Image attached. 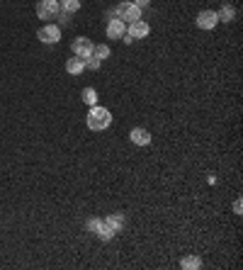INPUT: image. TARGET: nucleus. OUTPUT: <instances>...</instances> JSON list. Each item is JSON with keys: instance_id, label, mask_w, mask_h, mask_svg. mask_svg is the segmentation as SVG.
<instances>
[{"instance_id": "1", "label": "nucleus", "mask_w": 243, "mask_h": 270, "mask_svg": "<svg viewBox=\"0 0 243 270\" xmlns=\"http://www.w3.org/2000/svg\"><path fill=\"white\" fill-rule=\"evenodd\" d=\"M85 124H88V129H93V132H105V129L112 124V112L107 107L93 105L88 117H85Z\"/></svg>"}, {"instance_id": "2", "label": "nucleus", "mask_w": 243, "mask_h": 270, "mask_svg": "<svg viewBox=\"0 0 243 270\" xmlns=\"http://www.w3.org/2000/svg\"><path fill=\"white\" fill-rule=\"evenodd\" d=\"M107 17H117V20H122L124 24H129V22H136V20H141V10L134 5V3H119L117 8L112 12H107Z\"/></svg>"}, {"instance_id": "3", "label": "nucleus", "mask_w": 243, "mask_h": 270, "mask_svg": "<svg viewBox=\"0 0 243 270\" xmlns=\"http://www.w3.org/2000/svg\"><path fill=\"white\" fill-rule=\"evenodd\" d=\"M148 34H151L148 22H144V20H136V22L127 24V32H124V37H122V42H124V44H132L134 39H144V37H148Z\"/></svg>"}, {"instance_id": "4", "label": "nucleus", "mask_w": 243, "mask_h": 270, "mask_svg": "<svg viewBox=\"0 0 243 270\" xmlns=\"http://www.w3.org/2000/svg\"><path fill=\"white\" fill-rule=\"evenodd\" d=\"M34 10H37L39 20H56V15L61 12V8H58V0H39Z\"/></svg>"}, {"instance_id": "5", "label": "nucleus", "mask_w": 243, "mask_h": 270, "mask_svg": "<svg viewBox=\"0 0 243 270\" xmlns=\"http://www.w3.org/2000/svg\"><path fill=\"white\" fill-rule=\"evenodd\" d=\"M37 37H39L42 44H58V42H61V27H58V24H44V27L37 32Z\"/></svg>"}, {"instance_id": "6", "label": "nucleus", "mask_w": 243, "mask_h": 270, "mask_svg": "<svg viewBox=\"0 0 243 270\" xmlns=\"http://www.w3.org/2000/svg\"><path fill=\"white\" fill-rule=\"evenodd\" d=\"M195 24H197L199 29H214L217 24H219V17H217V12L214 10H202L197 12V17H195Z\"/></svg>"}, {"instance_id": "7", "label": "nucleus", "mask_w": 243, "mask_h": 270, "mask_svg": "<svg viewBox=\"0 0 243 270\" xmlns=\"http://www.w3.org/2000/svg\"><path fill=\"white\" fill-rule=\"evenodd\" d=\"M93 42H90L88 37H76V39H73V54H76L78 58H83V61H85V58H90L93 56Z\"/></svg>"}, {"instance_id": "8", "label": "nucleus", "mask_w": 243, "mask_h": 270, "mask_svg": "<svg viewBox=\"0 0 243 270\" xmlns=\"http://www.w3.org/2000/svg\"><path fill=\"white\" fill-rule=\"evenodd\" d=\"M129 139H132V144H136V146H148L151 144V132L144 129V127H134L132 132H129Z\"/></svg>"}, {"instance_id": "9", "label": "nucleus", "mask_w": 243, "mask_h": 270, "mask_svg": "<svg viewBox=\"0 0 243 270\" xmlns=\"http://www.w3.org/2000/svg\"><path fill=\"white\" fill-rule=\"evenodd\" d=\"M124 32H127V24L122 22V20H117V17H112L110 22H107V29H105V34H107L110 39H122Z\"/></svg>"}, {"instance_id": "10", "label": "nucleus", "mask_w": 243, "mask_h": 270, "mask_svg": "<svg viewBox=\"0 0 243 270\" xmlns=\"http://www.w3.org/2000/svg\"><path fill=\"white\" fill-rule=\"evenodd\" d=\"M217 12V17H219V22H233L236 20V10H233V5H229V3H224Z\"/></svg>"}, {"instance_id": "11", "label": "nucleus", "mask_w": 243, "mask_h": 270, "mask_svg": "<svg viewBox=\"0 0 243 270\" xmlns=\"http://www.w3.org/2000/svg\"><path fill=\"white\" fill-rule=\"evenodd\" d=\"M105 224L110 226L112 231H114V234H117V231H122V226L127 224V219H124V214H110V217H105Z\"/></svg>"}, {"instance_id": "12", "label": "nucleus", "mask_w": 243, "mask_h": 270, "mask_svg": "<svg viewBox=\"0 0 243 270\" xmlns=\"http://www.w3.org/2000/svg\"><path fill=\"white\" fill-rule=\"evenodd\" d=\"M66 71L71 73V76H80V73L85 71V61H83V58H78V56L68 58V61H66Z\"/></svg>"}, {"instance_id": "13", "label": "nucleus", "mask_w": 243, "mask_h": 270, "mask_svg": "<svg viewBox=\"0 0 243 270\" xmlns=\"http://www.w3.org/2000/svg\"><path fill=\"white\" fill-rule=\"evenodd\" d=\"M180 268L183 270H197V268H202V258H199V256H185V258L180 260Z\"/></svg>"}, {"instance_id": "14", "label": "nucleus", "mask_w": 243, "mask_h": 270, "mask_svg": "<svg viewBox=\"0 0 243 270\" xmlns=\"http://www.w3.org/2000/svg\"><path fill=\"white\" fill-rule=\"evenodd\" d=\"M95 234H98L100 241H112V238H114V231H112L110 226L105 224V219H100V226L95 229Z\"/></svg>"}, {"instance_id": "15", "label": "nucleus", "mask_w": 243, "mask_h": 270, "mask_svg": "<svg viewBox=\"0 0 243 270\" xmlns=\"http://www.w3.org/2000/svg\"><path fill=\"white\" fill-rule=\"evenodd\" d=\"M58 8L66 15H73V12L80 10V0H58Z\"/></svg>"}, {"instance_id": "16", "label": "nucleus", "mask_w": 243, "mask_h": 270, "mask_svg": "<svg viewBox=\"0 0 243 270\" xmlns=\"http://www.w3.org/2000/svg\"><path fill=\"white\" fill-rule=\"evenodd\" d=\"M80 98H83V102H85L88 107H93V105H98V90H95V88H85L83 93H80Z\"/></svg>"}, {"instance_id": "17", "label": "nucleus", "mask_w": 243, "mask_h": 270, "mask_svg": "<svg viewBox=\"0 0 243 270\" xmlns=\"http://www.w3.org/2000/svg\"><path fill=\"white\" fill-rule=\"evenodd\" d=\"M110 54H112V49H110L107 44H95V46H93V56L100 58V61L110 58Z\"/></svg>"}, {"instance_id": "18", "label": "nucleus", "mask_w": 243, "mask_h": 270, "mask_svg": "<svg viewBox=\"0 0 243 270\" xmlns=\"http://www.w3.org/2000/svg\"><path fill=\"white\" fill-rule=\"evenodd\" d=\"M100 66H102V61H100V58H95V56L85 58V68H90V71H100Z\"/></svg>"}, {"instance_id": "19", "label": "nucleus", "mask_w": 243, "mask_h": 270, "mask_svg": "<svg viewBox=\"0 0 243 270\" xmlns=\"http://www.w3.org/2000/svg\"><path fill=\"white\" fill-rule=\"evenodd\" d=\"M85 226H88V231H93V234H95V229L100 226V219H95V217H93V219H88V224H85Z\"/></svg>"}, {"instance_id": "20", "label": "nucleus", "mask_w": 243, "mask_h": 270, "mask_svg": "<svg viewBox=\"0 0 243 270\" xmlns=\"http://www.w3.org/2000/svg\"><path fill=\"white\" fill-rule=\"evenodd\" d=\"M134 5H136L139 10H144V8H148V5H151V0H134Z\"/></svg>"}, {"instance_id": "21", "label": "nucleus", "mask_w": 243, "mask_h": 270, "mask_svg": "<svg viewBox=\"0 0 243 270\" xmlns=\"http://www.w3.org/2000/svg\"><path fill=\"white\" fill-rule=\"evenodd\" d=\"M233 212H236V214L243 212V202H241V200H236V202H233Z\"/></svg>"}]
</instances>
